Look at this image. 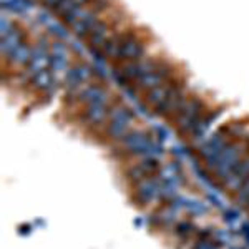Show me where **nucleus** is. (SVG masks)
<instances>
[{"mask_svg":"<svg viewBox=\"0 0 249 249\" xmlns=\"http://www.w3.org/2000/svg\"><path fill=\"white\" fill-rule=\"evenodd\" d=\"M249 144L243 140H236V142H230L218 155L204 161V166L210 168L213 175L223 181L226 176L231 175V171L239 164L241 160L248 155Z\"/></svg>","mask_w":249,"mask_h":249,"instance_id":"obj_1","label":"nucleus"},{"mask_svg":"<svg viewBox=\"0 0 249 249\" xmlns=\"http://www.w3.org/2000/svg\"><path fill=\"white\" fill-rule=\"evenodd\" d=\"M118 143L123 153L130 156H142L143 158V156H155V153H161V148L153 142V138L140 130L128 131Z\"/></svg>","mask_w":249,"mask_h":249,"instance_id":"obj_2","label":"nucleus"},{"mask_svg":"<svg viewBox=\"0 0 249 249\" xmlns=\"http://www.w3.org/2000/svg\"><path fill=\"white\" fill-rule=\"evenodd\" d=\"M133 111L126 107H113L110 111V116H108V122H107V126H105V136L111 142H120L124 135L128 133L133 123Z\"/></svg>","mask_w":249,"mask_h":249,"instance_id":"obj_3","label":"nucleus"},{"mask_svg":"<svg viewBox=\"0 0 249 249\" xmlns=\"http://www.w3.org/2000/svg\"><path fill=\"white\" fill-rule=\"evenodd\" d=\"M203 102L199 98H188L181 110L175 116V124L181 135H191L203 118Z\"/></svg>","mask_w":249,"mask_h":249,"instance_id":"obj_4","label":"nucleus"},{"mask_svg":"<svg viewBox=\"0 0 249 249\" xmlns=\"http://www.w3.org/2000/svg\"><path fill=\"white\" fill-rule=\"evenodd\" d=\"M160 161L156 156H143L140 158V161H136L135 164H131L126 170V176L130 181L133 183H140L146 178H151L155 176L160 170Z\"/></svg>","mask_w":249,"mask_h":249,"instance_id":"obj_5","label":"nucleus"},{"mask_svg":"<svg viewBox=\"0 0 249 249\" xmlns=\"http://www.w3.org/2000/svg\"><path fill=\"white\" fill-rule=\"evenodd\" d=\"M160 198H161V181L156 176H151V178L136 183L135 199L138 201V204L148 206V204L155 203Z\"/></svg>","mask_w":249,"mask_h":249,"instance_id":"obj_6","label":"nucleus"},{"mask_svg":"<svg viewBox=\"0 0 249 249\" xmlns=\"http://www.w3.org/2000/svg\"><path fill=\"white\" fill-rule=\"evenodd\" d=\"M144 45L133 32L126 34V37L123 38L122 45L118 48V53H116V60L126 63V62H135V60L143 58Z\"/></svg>","mask_w":249,"mask_h":249,"instance_id":"obj_7","label":"nucleus"},{"mask_svg":"<svg viewBox=\"0 0 249 249\" xmlns=\"http://www.w3.org/2000/svg\"><path fill=\"white\" fill-rule=\"evenodd\" d=\"M248 178H249V153L241 160L238 166L231 171V175L226 176V178L221 181V184H223V188L226 191L236 193L241 186H243Z\"/></svg>","mask_w":249,"mask_h":249,"instance_id":"obj_8","label":"nucleus"},{"mask_svg":"<svg viewBox=\"0 0 249 249\" xmlns=\"http://www.w3.org/2000/svg\"><path fill=\"white\" fill-rule=\"evenodd\" d=\"M111 108L108 107V102L103 103H91V105H85V110L82 113V120L87 126H98L108 122Z\"/></svg>","mask_w":249,"mask_h":249,"instance_id":"obj_9","label":"nucleus"},{"mask_svg":"<svg viewBox=\"0 0 249 249\" xmlns=\"http://www.w3.org/2000/svg\"><path fill=\"white\" fill-rule=\"evenodd\" d=\"M48 65H52V53L48 52V47L43 43H37L32 48V58L27 65V73L34 77L38 71L47 70Z\"/></svg>","mask_w":249,"mask_h":249,"instance_id":"obj_10","label":"nucleus"},{"mask_svg":"<svg viewBox=\"0 0 249 249\" xmlns=\"http://www.w3.org/2000/svg\"><path fill=\"white\" fill-rule=\"evenodd\" d=\"M168 77H170V68L166 65H163V63H160L156 68H153L151 71H148V73H144L143 77H140L136 80V85L148 91V90H151V88L160 87V85H163L164 82H168V80H170Z\"/></svg>","mask_w":249,"mask_h":249,"instance_id":"obj_11","label":"nucleus"},{"mask_svg":"<svg viewBox=\"0 0 249 249\" xmlns=\"http://www.w3.org/2000/svg\"><path fill=\"white\" fill-rule=\"evenodd\" d=\"M176 87L178 85H176L175 82L168 80V82H164L163 85L148 90L146 95H144V102H146V105H150L153 108V110H156V108H160L164 102H166V98L173 93V90H175Z\"/></svg>","mask_w":249,"mask_h":249,"instance_id":"obj_12","label":"nucleus"},{"mask_svg":"<svg viewBox=\"0 0 249 249\" xmlns=\"http://www.w3.org/2000/svg\"><path fill=\"white\" fill-rule=\"evenodd\" d=\"M91 78V68L80 63V65H75L73 68L67 71L65 75V85L68 88H80L85 87V83Z\"/></svg>","mask_w":249,"mask_h":249,"instance_id":"obj_13","label":"nucleus"},{"mask_svg":"<svg viewBox=\"0 0 249 249\" xmlns=\"http://www.w3.org/2000/svg\"><path fill=\"white\" fill-rule=\"evenodd\" d=\"M230 143V138H228L224 133H216L214 136H211L208 142H204L199 148V156L206 161V160L213 158L214 155H218L221 150H223L226 144Z\"/></svg>","mask_w":249,"mask_h":249,"instance_id":"obj_14","label":"nucleus"},{"mask_svg":"<svg viewBox=\"0 0 249 249\" xmlns=\"http://www.w3.org/2000/svg\"><path fill=\"white\" fill-rule=\"evenodd\" d=\"M110 37H111V25L107 20H100L93 27V30L88 34L87 38L91 48H103V45L108 42Z\"/></svg>","mask_w":249,"mask_h":249,"instance_id":"obj_15","label":"nucleus"},{"mask_svg":"<svg viewBox=\"0 0 249 249\" xmlns=\"http://www.w3.org/2000/svg\"><path fill=\"white\" fill-rule=\"evenodd\" d=\"M78 100L83 105H91V103H103L108 102V91L102 85H85L78 95Z\"/></svg>","mask_w":249,"mask_h":249,"instance_id":"obj_16","label":"nucleus"},{"mask_svg":"<svg viewBox=\"0 0 249 249\" xmlns=\"http://www.w3.org/2000/svg\"><path fill=\"white\" fill-rule=\"evenodd\" d=\"M22 37H23L22 30L15 29V27L7 35H3V37H2V55H3V57H9L15 48H17L18 45H22V43H23Z\"/></svg>","mask_w":249,"mask_h":249,"instance_id":"obj_17","label":"nucleus"},{"mask_svg":"<svg viewBox=\"0 0 249 249\" xmlns=\"http://www.w3.org/2000/svg\"><path fill=\"white\" fill-rule=\"evenodd\" d=\"M179 173H181V168L176 163H166L160 166V170L155 176L164 184H175L179 179Z\"/></svg>","mask_w":249,"mask_h":249,"instance_id":"obj_18","label":"nucleus"},{"mask_svg":"<svg viewBox=\"0 0 249 249\" xmlns=\"http://www.w3.org/2000/svg\"><path fill=\"white\" fill-rule=\"evenodd\" d=\"M32 58V47L27 45L25 42L22 45H18L14 52L9 55L10 63H14L15 67H27Z\"/></svg>","mask_w":249,"mask_h":249,"instance_id":"obj_19","label":"nucleus"},{"mask_svg":"<svg viewBox=\"0 0 249 249\" xmlns=\"http://www.w3.org/2000/svg\"><path fill=\"white\" fill-rule=\"evenodd\" d=\"M90 2L91 0H60V3L55 7L53 12L60 18H65L70 14H73L75 10H78L80 7L87 5V3H90Z\"/></svg>","mask_w":249,"mask_h":249,"instance_id":"obj_20","label":"nucleus"},{"mask_svg":"<svg viewBox=\"0 0 249 249\" xmlns=\"http://www.w3.org/2000/svg\"><path fill=\"white\" fill-rule=\"evenodd\" d=\"M32 85L37 88L38 91L48 90V88L53 85V71H52L50 68H47V70H42V71H38V73H35L34 77H32Z\"/></svg>","mask_w":249,"mask_h":249,"instance_id":"obj_21","label":"nucleus"},{"mask_svg":"<svg viewBox=\"0 0 249 249\" xmlns=\"http://www.w3.org/2000/svg\"><path fill=\"white\" fill-rule=\"evenodd\" d=\"M234 203L239 204V206H244V208L249 204V178L244 181L243 186L234 193Z\"/></svg>","mask_w":249,"mask_h":249,"instance_id":"obj_22","label":"nucleus"},{"mask_svg":"<svg viewBox=\"0 0 249 249\" xmlns=\"http://www.w3.org/2000/svg\"><path fill=\"white\" fill-rule=\"evenodd\" d=\"M193 249H219V244L210 239H203V241H198V243L193 246Z\"/></svg>","mask_w":249,"mask_h":249,"instance_id":"obj_23","label":"nucleus"},{"mask_svg":"<svg viewBox=\"0 0 249 249\" xmlns=\"http://www.w3.org/2000/svg\"><path fill=\"white\" fill-rule=\"evenodd\" d=\"M190 230H191V224H190V223H186V221H183V223H179V224H178V232H179V234H184V236H186L188 232H190Z\"/></svg>","mask_w":249,"mask_h":249,"instance_id":"obj_24","label":"nucleus"},{"mask_svg":"<svg viewBox=\"0 0 249 249\" xmlns=\"http://www.w3.org/2000/svg\"><path fill=\"white\" fill-rule=\"evenodd\" d=\"M246 210H248V213H249V204H248V206H246Z\"/></svg>","mask_w":249,"mask_h":249,"instance_id":"obj_25","label":"nucleus"}]
</instances>
